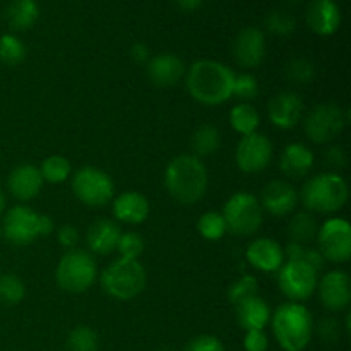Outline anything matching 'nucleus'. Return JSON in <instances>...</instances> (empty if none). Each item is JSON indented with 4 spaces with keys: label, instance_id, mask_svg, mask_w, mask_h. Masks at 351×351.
Here are the masks:
<instances>
[{
    "label": "nucleus",
    "instance_id": "f257e3e1",
    "mask_svg": "<svg viewBox=\"0 0 351 351\" xmlns=\"http://www.w3.org/2000/svg\"><path fill=\"white\" fill-rule=\"evenodd\" d=\"M235 72L216 60H197L187 72V91L195 101L208 106L223 105L232 98Z\"/></svg>",
    "mask_w": 351,
    "mask_h": 351
},
{
    "label": "nucleus",
    "instance_id": "f03ea898",
    "mask_svg": "<svg viewBox=\"0 0 351 351\" xmlns=\"http://www.w3.org/2000/svg\"><path fill=\"white\" fill-rule=\"evenodd\" d=\"M208 170L194 154H180L165 170V187L178 204L192 206L201 201L208 191Z\"/></svg>",
    "mask_w": 351,
    "mask_h": 351
},
{
    "label": "nucleus",
    "instance_id": "7ed1b4c3",
    "mask_svg": "<svg viewBox=\"0 0 351 351\" xmlns=\"http://www.w3.org/2000/svg\"><path fill=\"white\" fill-rule=\"evenodd\" d=\"M273 332L285 351H304L312 338V315L305 305L287 302L271 314Z\"/></svg>",
    "mask_w": 351,
    "mask_h": 351
},
{
    "label": "nucleus",
    "instance_id": "20e7f679",
    "mask_svg": "<svg viewBox=\"0 0 351 351\" xmlns=\"http://www.w3.org/2000/svg\"><path fill=\"white\" fill-rule=\"evenodd\" d=\"M300 199L308 213L332 215L348 201V184L338 173H321L302 187Z\"/></svg>",
    "mask_w": 351,
    "mask_h": 351
},
{
    "label": "nucleus",
    "instance_id": "39448f33",
    "mask_svg": "<svg viewBox=\"0 0 351 351\" xmlns=\"http://www.w3.org/2000/svg\"><path fill=\"white\" fill-rule=\"evenodd\" d=\"M146 269L136 259L113 261L101 273V288L115 300H132L146 287Z\"/></svg>",
    "mask_w": 351,
    "mask_h": 351
},
{
    "label": "nucleus",
    "instance_id": "423d86ee",
    "mask_svg": "<svg viewBox=\"0 0 351 351\" xmlns=\"http://www.w3.org/2000/svg\"><path fill=\"white\" fill-rule=\"evenodd\" d=\"M98 276L95 259L84 250L72 249L58 261L55 280L62 290L69 293H82L89 290Z\"/></svg>",
    "mask_w": 351,
    "mask_h": 351
},
{
    "label": "nucleus",
    "instance_id": "0eeeda50",
    "mask_svg": "<svg viewBox=\"0 0 351 351\" xmlns=\"http://www.w3.org/2000/svg\"><path fill=\"white\" fill-rule=\"evenodd\" d=\"M221 215L225 218L226 230L239 237L254 235L261 228L264 219V211L261 208L259 199L249 192L233 194L226 201Z\"/></svg>",
    "mask_w": 351,
    "mask_h": 351
},
{
    "label": "nucleus",
    "instance_id": "6e6552de",
    "mask_svg": "<svg viewBox=\"0 0 351 351\" xmlns=\"http://www.w3.org/2000/svg\"><path fill=\"white\" fill-rule=\"evenodd\" d=\"M74 195L89 208H103L115 194V185L108 173L95 167H82L72 177Z\"/></svg>",
    "mask_w": 351,
    "mask_h": 351
},
{
    "label": "nucleus",
    "instance_id": "1a4fd4ad",
    "mask_svg": "<svg viewBox=\"0 0 351 351\" xmlns=\"http://www.w3.org/2000/svg\"><path fill=\"white\" fill-rule=\"evenodd\" d=\"M348 123V113L336 103H322L314 106L305 117V134L315 144L331 143L343 132Z\"/></svg>",
    "mask_w": 351,
    "mask_h": 351
},
{
    "label": "nucleus",
    "instance_id": "9d476101",
    "mask_svg": "<svg viewBox=\"0 0 351 351\" xmlns=\"http://www.w3.org/2000/svg\"><path fill=\"white\" fill-rule=\"evenodd\" d=\"M278 283L281 291L291 302H304L315 291L319 283V273L304 259L287 261L278 271Z\"/></svg>",
    "mask_w": 351,
    "mask_h": 351
},
{
    "label": "nucleus",
    "instance_id": "9b49d317",
    "mask_svg": "<svg viewBox=\"0 0 351 351\" xmlns=\"http://www.w3.org/2000/svg\"><path fill=\"white\" fill-rule=\"evenodd\" d=\"M319 252L331 263H346L351 256V226L346 219L331 218L317 232Z\"/></svg>",
    "mask_w": 351,
    "mask_h": 351
},
{
    "label": "nucleus",
    "instance_id": "f8f14e48",
    "mask_svg": "<svg viewBox=\"0 0 351 351\" xmlns=\"http://www.w3.org/2000/svg\"><path fill=\"white\" fill-rule=\"evenodd\" d=\"M40 213L27 206H14L9 211L3 213V239L19 247L34 242L40 237Z\"/></svg>",
    "mask_w": 351,
    "mask_h": 351
},
{
    "label": "nucleus",
    "instance_id": "ddd939ff",
    "mask_svg": "<svg viewBox=\"0 0 351 351\" xmlns=\"http://www.w3.org/2000/svg\"><path fill=\"white\" fill-rule=\"evenodd\" d=\"M273 158V144L259 132L249 134L237 144L235 161L243 173H261L266 170Z\"/></svg>",
    "mask_w": 351,
    "mask_h": 351
},
{
    "label": "nucleus",
    "instance_id": "4468645a",
    "mask_svg": "<svg viewBox=\"0 0 351 351\" xmlns=\"http://www.w3.org/2000/svg\"><path fill=\"white\" fill-rule=\"evenodd\" d=\"M233 57L245 69H256L266 57V36L257 27H245L233 41Z\"/></svg>",
    "mask_w": 351,
    "mask_h": 351
},
{
    "label": "nucleus",
    "instance_id": "2eb2a0df",
    "mask_svg": "<svg viewBox=\"0 0 351 351\" xmlns=\"http://www.w3.org/2000/svg\"><path fill=\"white\" fill-rule=\"evenodd\" d=\"M321 304L331 312H341L350 305L351 283L345 271H331L317 283Z\"/></svg>",
    "mask_w": 351,
    "mask_h": 351
},
{
    "label": "nucleus",
    "instance_id": "dca6fc26",
    "mask_svg": "<svg viewBox=\"0 0 351 351\" xmlns=\"http://www.w3.org/2000/svg\"><path fill=\"white\" fill-rule=\"evenodd\" d=\"M259 202L263 211H267L269 215L281 218V216L293 213L295 208H297V189L285 180H273L263 189Z\"/></svg>",
    "mask_w": 351,
    "mask_h": 351
},
{
    "label": "nucleus",
    "instance_id": "f3484780",
    "mask_svg": "<svg viewBox=\"0 0 351 351\" xmlns=\"http://www.w3.org/2000/svg\"><path fill=\"white\" fill-rule=\"evenodd\" d=\"M267 115L271 123L278 129H293L304 115V101L297 93H278L267 105Z\"/></svg>",
    "mask_w": 351,
    "mask_h": 351
},
{
    "label": "nucleus",
    "instance_id": "a211bd4d",
    "mask_svg": "<svg viewBox=\"0 0 351 351\" xmlns=\"http://www.w3.org/2000/svg\"><path fill=\"white\" fill-rule=\"evenodd\" d=\"M247 261L261 273H276L285 263V254L280 243L273 239H256L247 247Z\"/></svg>",
    "mask_w": 351,
    "mask_h": 351
},
{
    "label": "nucleus",
    "instance_id": "6ab92c4d",
    "mask_svg": "<svg viewBox=\"0 0 351 351\" xmlns=\"http://www.w3.org/2000/svg\"><path fill=\"white\" fill-rule=\"evenodd\" d=\"M43 184L45 182L40 173V168L29 163H23L16 167L10 171L9 178H7L9 192L12 194V197H16L21 202L31 201V199L36 197Z\"/></svg>",
    "mask_w": 351,
    "mask_h": 351
},
{
    "label": "nucleus",
    "instance_id": "aec40b11",
    "mask_svg": "<svg viewBox=\"0 0 351 351\" xmlns=\"http://www.w3.org/2000/svg\"><path fill=\"white\" fill-rule=\"evenodd\" d=\"M307 24L314 33L331 36L341 26V10L335 0H312L307 7Z\"/></svg>",
    "mask_w": 351,
    "mask_h": 351
},
{
    "label": "nucleus",
    "instance_id": "412c9836",
    "mask_svg": "<svg viewBox=\"0 0 351 351\" xmlns=\"http://www.w3.org/2000/svg\"><path fill=\"white\" fill-rule=\"evenodd\" d=\"M147 75L151 82L160 88H171L185 75V65L177 55L160 53L147 62Z\"/></svg>",
    "mask_w": 351,
    "mask_h": 351
},
{
    "label": "nucleus",
    "instance_id": "4be33fe9",
    "mask_svg": "<svg viewBox=\"0 0 351 351\" xmlns=\"http://www.w3.org/2000/svg\"><path fill=\"white\" fill-rule=\"evenodd\" d=\"M113 216L127 225H141L149 216V201L141 192H122L113 199Z\"/></svg>",
    "mask_w": 351,
    "mask_h": 351
},
{
    "label": "nucleus",
    "instance_id": "5701e85b",
    "mask_svg": "<svg viewBox=\"0 0 351 351\" xmlns=\"http://www.w3.org/2000/svg\"><path fill=\"white\" fill-rule=\"evenodd\" d=\"M314 167V154L305 144L291 143L283 149L280 158V170L291 180L307 177Z\"/></svg>",
    "mask_w": 351,
    "mask_h": 351
},
{
    "label": "nucleus",
    "instance_id": "b1692460",
    "mask_svg": "<svg viewBox=\"0 0 351 351\" xmlns=\"http://www.w3.org/2000/svg\"><path fill=\"white\" fill-rule=\"evenodd\" d=\"M120 233H122V230L115 221L103 218L89 226L86 240H88V245L93 252L99 254V256H108L113 250H117Z\"/></svg>",
    "mask_w": 351,
    "mask_h": 351
},
{
    "label": "nucleus",
    "instance_id": "393cba45",
    "mask_svg": "<svg viewBox=\"0 0 351 351\" xmlns=\"http://www.w3.org/2000/svg\"><path fill=\"white\" fill-rule=\"evenodd\" d=\"M237 321L245 331H264L271 319V308L263 298L257 297L247 298L242 304L235 305Z\"/></svg>",
    "mask_w": 351,
    "mask_h": 351
},
{
    "label": "nucleus",
    "instance_id": "a878e982",
    "mask_svg": "<svg viewBox=\"0 0 351 351\" xmlns=\"http://www.w3.org/2000/svg\"><path fill=\"white\" fill-rule=\"evenodd\" d=\"M40 16L36 0H12L5 9V21L16 31L29 29Z\"/></svg>",
    "mask_w": 351,
    "mask_h": 351
},
{
    "label": "nucleus",
    "instance_id": "bb28decb",
    "mask_svg": "<svg viewBox=\"0 0 351 351\" xmlns=\"http://www.w3.org/2000/svg\"><path fill=\"white\" fill-rule=\"evenodd\" d=\"M317 221H315L314 215L308 211L297 213V215L291 218L290 225H288V237H290V242L298 243V245L304 247H308V243H312L317 239Z\"/></svg>",
    "mask_w": 351,
    "mask_h": 351
},
{
    "label": "nucleus",
    "instance_id": "cd10ccee",
    "mask_svg": "<svg viewBox=\"0 0 351 351\" xmlns=\"http://www.w3.org/2000/svg\"><path fill=\"white\" fill-rule=\"evenodd\" d=\"M191 146L194 149V156H211L221 146V136L215 125H201L194 134H192Z\"/></svg>",
    "mask_w": 351,
    "mask_h": 351
},
{
    "label": "nucleus",
    "instance_id": "c85d7f7f",
    "mask_svg": "<svg viewBox=\"0 0 351 351\" xmlns=\"http://www.w3.org/2000/svg\"><path fill=\"white\" fill-rule=\"evenodd\" d=\"M230 123H232L235 132L242 134V136H249V134L257 132L261 117L252 105L240 103V105L233 106L232 112H230Z\"/></svg>",
    "mask_w": 351,
    "mask_h": 351
},
{
    "label": "nucleus",
    "instance_id": "c756f323",
    "mask_svg": "<svg viewBox=\"0 0 351 351\" xmlns=\"http://www.w3.org/2000/svg\"><path fill=\"white\" fill-rule=\"evenodd\" d=\"M71 161L67 158L60 156V154L48 156L40 167L43 182H50V184H62V182H65L71 177Z\"/></svg>",
    "mask_w": 351,
    "mask_h": 351
},
{
    "label": "nucleus",
    "instance_id": "7c9ffc66",
    "mask_svg": "<svg viewBox=\"0 0 351 351\" xmlns=\"http://www.w3.org/2000/svg\"><path fill=\"white\" fill-rule=\"evenodd\" d=\"M26 58V45L16 34L0 36V62L7 67H16Z\"/></svg>",
    "mask_w": 351,
    "mask_h": 351
},
{
    "label": "nucleus",
    "instance_id": "2f4dec72",
    "mask_svg": "<svg viewBox=\"0 0 351 351\" xmlns=\"http://www.w3.org/2000/svg\"><path fill=\"white\" fill-rule=\"evenodd\" d=\"M26 295V287L19 276L10 273H0V304L17 305Z\"/></svg>",
    "mask_w": 351,
    "mask_h": 351
},
{
    "label": "nucleus",
    "instance_id": "473e14b6",
    "mask_svg": "<svg viewBox=\"0 0 351 351\" xmlns=\"http://www.w3.org/2000/svg\"><path fill=\"white\" fill-rule=\"evenodd\" d=\"M98 335L88 326H79L69 335L65 351H98Z\"/></svg>",
    "mask_w": 351,
    "mask_h": 351
},
{
    "label": "nucleus",
    "instance_id": "72a5a7b5",
    "mask_svg": "<svg viewBox=\"0 0 351 351\" xmlns=\"http://www.w3.org/2000/svg\"><path fill=\"white\" fill-rule=\"evenodd\" d=\"M197 230L206 240H219L221 237H225L226 230L225 218H223L221 213L218 211H208L199 218L197 221Z\"/></svg>",
    "mask_w": 351,
    "mask_h": 351
},
{
    "label": "nucleus",
    "instance_id": "f704fd0d",
    "mask_svg": "<svg viewBox=\"0 0 351 351\" xmlns=\"http://www.w3.org/2000/svg\"><path fill=\"white\" fill-rule=\"evenodd\" d=\"M259 295V281L256 280V276H250V274H243L240 276L232 287L228 288V300L233 305L242 304L247 298H252Z\"/></svg>",
    "mask_w": 351,
    "mask_h": 351
},
{
    "label": "nucleus",
    "instance_id": "c9c22d12",
    "mask_svg": "<svg viewBox=\"0 0 351 351\" xmlns=\"http://www.w3.org/2000/svg\"><path fill=\"white\" fill-rule=\"evenodd\" d=\"M266 27L276 36H290L297 27V21L285 10H271L266 16Z\"/></svg>",
    "mask_w": 351,
    "mask_h": 351
},
{
    "label": "nucleus",
    "instance_id": "e433bc0d",
    "mask_svg": "<svg viewBox=\"0 0 351 351\" xmlns=\"http://www.w3.org/2000/svg\"><path fill=\"white\" fill-rule=\"evenodd\" d=\"M287 77L295 84H308L315 77V67L307 58H293L287 65Z\"/></svg>",
    "mask_w": 351,
    "mask_h": 351
},
{
    "label": "nucleus",
    "instance_id": "4c0bfd02",
    "mask_svg": "<svg viewBox=\"0 0 351 351\" xmlns=\"http://www.w3.org/2000/svg\"><path fill=\"white\" fill-rule=\"evenodd\" d=\"M117 250H119L120 257H123V259H136L137 261L144 252L143 237L136 232L120 233L119 243H117Z\"/></svg>",
    "mask_w": 351,
    "mask_h": 351
},
{
    "label": "nucleus",
    "instance_id": "58836bf2",
    "mask_svg": "<svg viewBox=\"0 0 351 351\" xmlns=\"http://www.w3.org/2000/svg\"><path fill=\"white\" fill-rule=\"evenodd\" d=\"M259 95V82L254 75L250 74H242L235 75V82H233V93L232 96L242 99L243 101H250L256 96Z\"/></svg>",
    "mask_w": 351,
    "mask_h": 351
},
{
    "label": "nucleus",
    "instance_id": "ea45409f",
    "mask_svg": "<svg viewBox=\"0 0 351 351\" xmlns=\"http://www.w3.org/2000/svg\"><path fill=\"white\" fill-rule=\"evenodd\" d=\"M184 351H225V345L216 336L201 335L191 339Z\"/></svg>",
    "mask_w": 351,
    "mask_h": 351
},
{
    "label": "nucleus",
    "instance_id": "a19ab883",
    "mask_svg": "<svg viewBox=\"0 0 351 351\" xmlns=\"http://www.w3.org/2000/svg\"><path fill=\"white\" fill-rule=\"evenodd\" d=\"M317 335L324 343H336L339 339V322L328 317L319 321Z\"/></svg>",
    "mask_w": 351,
    "mask_h": 351
},
{
    "label": "nucleus",
    "instance_id": "79ce46f5",
    "mask_svg": "<svg viewBox=\"0 0 351 351\" xmlns=\"http://www.w3.org/2000/svg\"><path fill=\"white\" fill-rule=\"evenodd\" d=\"M243 346H245L247 351H267L269 339H267L264 331H247Z\"/></svg>",
    "mask_w": 351,
    "mask_h": 351
},
{
    "label": "nucleus",
    "instance_id": "37998d69",
    "mask_svg": "<svg viewBox=\"0 0 351 351\" xmlns=\"http://www.w3.org/2000/svg\"><path fill=\"white\" fill-rule=\"evenodd\" d=\"M57 240L62 247H65V249H74L75 243H77V240H79L77 228L72 225L60 226L57 232Z\"/></svg>",
    "mask_w": 351,
    "mask_h": 351
},
{
    "label": "nucleus",
    "instance_id": "c03bdc74",
    "mask_svg": "<svg viewBox=\"0 0 351 351\" xmlns=\"http://www.w3.org/2000/svg\"><path fill=\"white\" fill-rule=\"evenodd\" d=\"M326 161L331 168L335 170H341V168L346 167V153L343 151V147L332 146L329 147L328 153H326Z\"/></svg>",
    "mask_w": 351,
    "mask_h": 351
},
{
    "label": "nucleus",
    "instance_id": "a18cd8bd",
    "mask_svg": "<svg viewBox=\"0 0 351 351\" xmlns=\"http://www.w3.org/2000/svg\"><path fill=\"white\" fill-rule=\"evenodd\" d=\"M302 259H304L305 263L311 264V266L314 267L317 273H321V271L324 269V266H326V259L322 257V254L319 252V249H311V247H307Z\"/></svg>",
    "mask_w": 351,
    "mask_h": 351
},
{
    "label": "nucleus",
    "instance_id": "49530a36",
    "mask_svg": "<svg viewBox=\"0 0 351 351\" xmlns=\"http://www.w3.org/2000/svg\"><path fill=\"white\" fill-rule=\"evenodd\" d=\"M130 58L139 65L147 64L149 62V48H147V45L141 43V41L134 43L132 48H130Z\"/></svg>",
    "mask_w": 351,
    "mask_h": 351
},
{
    "label": "nucleus",
    "instance_id": "de8ad7c7",
    "mask_svg": "<svg viewBox=\"0 0 351 351\" xmlns=\"http://www.w3.org/2000/svg\"><path fill=\"white\" fill-rule=\"evenodd\" d=\"M53 219L47 215H41L40 218V237H47L53 232Z\"/></svg>",
    "mask_w": 351,
    "mask_h": 351
},
{
    "label": "nucleus",
    "instance_id": "09e8293b",
    "mask_svg": "<svg viewBox=\"0 0 351 351\" xmlns=\"http://www.w3.org/2000/svg\"><path fill=\"white\" fill-rule=\"evenodd\" d=\"M177 2V5L180 7L182 10H187V12H191V10H195L201 7L202 0H175Z\"/></svg>",
    "mask_w": 351,
    "mask_h": 351
},
{
    "label": "nucleus",
    "instance_id": "8fccbe9b",
    "mask_svg": "<svg viewBox=\"0 0 351 351\" xmlns=\"http://www.w3.org/2000/svg\"><path fill=\"white\" fill-rule=\"evenodd\" d=\"M5 194H3V191L0 189V218L3 216V213H5Z\"/></svg>",
    "mask_w": 351,
    "mask_h": 351
},
{
    "label": "nucleus",
    "instance_id": "3c124183",
    "mask_svg": "<svg viewBox=\"0 0 351 351\" xmlns=\"http://www.w3.org/2000/svg\"><path fill=\"white\" fill-rule=\"evenodd\" d=\"M158 351H173V350H170V348H161V350H158Z\"/></svg>",
    "mask_w": 351,
    "mask_h": 351
},
{
    "label": "nucleus",
    "instance_id": "603ef678",
    "mask_svg": "<svg viewBox=\"0 0 351 351\" xmlns=\"http://www.w3.org/2000/svg\"><path fill=\"white\" fill-rule=\"evenodd\" d=\"M2 237H3V233H2V226H0V240H2Z\"/></svg>",
    "mask_w": 351,
    "mask_h": 351
}]
</instances>
